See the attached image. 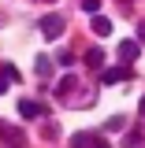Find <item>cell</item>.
Wrapping results in <instances>:
<instances>
[{
	"label": "cell",
	"instance_id": "ba28073f",
	"mask_svg": "<svg viewBox=\"0 0 145 148\" xmlns=\"http://www.w3.org/2000/svg\"><path fill=\"white\" fill-rule=\"evenodd\" d=\"M71 89H74V74H67V78H63V82L56 85V92H60V96H67Z\"/></svg>",
	"mask_w": 145,
	"mask_h": 148
},
{
	"label": "cell",
	"instance_id": "5b68a950",
	"mask_svg": "<svg viewBox=\"0 0 145 148\" xmlns=\"http://www.w3.org/2000/svg\"><path fill=\"white\" fill-rule=\"evenodd\" d=\"M93 34H97V37H108V34H112V18L93 15Z\"/></svg>",
	"mask_w": 145,
	"mask_h": 148
},
{
	"label": "cell",
	"instance_id": "8fae6325",
	"mask_svg": "<svg viewBox=\"0 0 145 148\" xmlns=\"http://www.w3.org/2000/svg\"><path fill=\"white\" fill-rule=\"evenodd\" d=\"M127 148H142V137H127Z\"/></svg>",
	"mask_w": 145,
	"mask_h": 148
},
{
	"label": "cell",
	"instance_id": "7a4b0ae2",
	"mask_svg": "<svg viewBox=\"0 0 145 148\" xmlns=\"http://www.w3.org/2000/svg\"><path fill=\"white\" fill-rule=\"evenodd\" d=\"M127 78H130V67H108V71H101V82L104 85H119Z\"/></svg>",
	"mask_w": 145,
	"mask_h": 148
},
{
	"label": "cell",
	"instance_id": "5bb4252c",
	"mask_svg": "<svg viewBox=\"0 0 145 148\" xmlns=\"http://www.w3.org/2000/svg\"><path fill=\"white\" fill-rule=\"evenodd\" d=\"M138 111H142V115H145V96H142V108H138Z\"/></svg>",
	"mask_w": 145,
	"mask_h": 148
},
{
	"label": "cell",
	"instance_id": "30bf717a",
	"mask_svg": "<svg viewBox=\"0 0 145 148\" xmlns=\"http://www.w3.org/2000/svg\"><path fill=\"white\" fill-rule=\"evenodd\" d=\"M97 8H101V0H82V11H89V15H97Z\"/></svg>",
	"mask_w": 145,
	"mask_h": 148
},
{
	"label": "cell",
	"instance_id": "8992f818",
	"mask_svg": "<svg viewBox=\"0 0 145 148\" xmlns=\"http://www.w3.org/2000/svg\"><path fill=\"white\" fill-rule=\"evenodd\" d=\"M101 63H104V52H101V48H89V52H86V67H93V71H97Z\"/></svg>",
	"mask_w": 145,
	"mask_h": 148
},
{
	"label": "cell",
	"instance_id": "277c9868",
	"mask_svg": "<svg viewBox=\"0 0 145 148\" xmlns=\"http://www.w3.org/2000/svg\"><path fill=\"white\" fill-rule=\"evenodd\" d=\"M19 115H22V119H41L45 108H41L37 100H19Z\"/></svg>",
	"mask_w": 145,
	"mask_h": 148
},
{
	"label": "cell",
	"instance_id": "52a82bcc",
	"mask_svg": "<svg viewBox=\"0 0 145 148\" xmlns=\"http://www.w3.org/2000/svg\"><path fill=\"white\" fill-rule=\"evenodd\" d=\"M37 74H41V78L52 74V59H49V56H37Z\"/></svg>",
	"mask_w": 145,
	"mask_h": 148
},
{
	"label": "cell",
	"instance_id": "4fadbf2b",
	"mask_svg": "<svg viewBox=\"0 0 145 148\" xmlns=\"http://www.w3.org/2000/svg\"><path fill=\"white\" fill-rule=\"evenodd\" d=\"M138 41H145V22H138Z\"/></svg>",
	"mask_w": 145,
	"mask_h": 148
},
{
	"label": "cell",
	"instance_id": "7c38bea8",
	"mask_svg": "<svg viewBox=\"0 0 145 148\" xmlns=\"http://www.w3.org/2000/svg\"><path fill=\"white\" fill-rule=\"evenodd\" d=\"M8 85H11V82H8V78L0 74V92H8Z\"/></svg>",
	"mask_w": 145,
	"mask_h": 148
},
{
	"label": "cell",
	"instance_id": "3957f363",
	"mask_svg": "<svg viewBox=\"0 0 145 148\" xmlns=\"http://www.w3.org/2000/svg\"><path fill=\"white\" fill-rule=\"evenodd\" d=\"M138 59V41H123L119 45V67H130Z\"/></svg>",
	"mask_w": 145,
	"mask_h": 148
},
{
	"label": "cell",
	"instance_id": "9c48e42d",
	"mask_svg": "<svg viewBox=\"0 0 145 148\" xmlns=\"http://www.w3.org/2000/svg\"><path fill=\"white\" fill-rule=\"evenodd\" d=\"M0 74H4V78H8V82H19V78H22V74H19L15 67H11V63H4V71H0Z\"/></svg>",
	"mask_w": 145,
	"mask_h": 148
},
{
	"label": "cell",
	"instance_id": "6da1fadb",
	"mask_svg": "<svg viewBox=\"0 0 145 148\" xmlns=\"http://www.w3.org/2000/svg\"><path fill=\"white\" fill-rule=\"evenodd\" d=\"M37 26H41V37H49V41H56V37L63 34V15H45L41 22H37Z\"/></svg>",
	"mask_w": 145,
	"mask_h": 148
}]
</instances>
